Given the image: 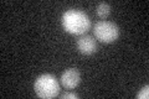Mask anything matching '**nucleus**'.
I'll list each match as a JSON object with an SVG mask.
<instances>
[{
  "instance_id": "f257e3e1",
  "label": "nucleus",
  "mask_w": 149,
  "mask_h": 99,
  "mask_svg": "<svg viewBox=\"0 0 149 99\" xmlns=\"http://www.w3.org/2000/svg\"><path fill=\"white\" fill-rule=\"evenodd\" d=\"M63 29L72 35H85L91 29V20L86 12L77 9H70L65 11L61 17Z\"/></svg>"
},
{
  "instance_id": "f03ea898",
  "label": "nucleus",
  "mask_w": 149,
  "mask_h": 99,
  "mask_svg": "<svg viewBox=\"0 0 149 99\" xmlns=\"http://www.w3.org/2000/svg\"><path fill=\"white\" fill-rule=\"evenodd\" d=\"M34 89L37 97L50 99L58 96L60 93V83L52 74H41L36 78L34 83Z\"/></svg>"
},
{
  "instance_id": "7ed1b4c3",
  "label": "nucleus",
  "mask_w": 149,
  "mask_h": 99,
  "mask_svg": "<svg viewBox=\"0 0 149 99\" xmlns=\"http://www.w3.org/2000/svg\"><path fill=\"white\" fill-rule=\"evenodd\" d=\"M93 34L98 41L104 42V44H112L117 41L119 37V27L114 22L102 20L95 24Z\"/></svg>"
},
{
  "instance_id": "20e7f679",
  "label": "nucleus",
  "mask_w": 149,
  "mask_h": 99,
  "mask_svg": "<svg viewBox=\"0 0 149 99\" xmlns=\"http://www.w3.org/2000/svg\"><path fill=\"white\" fill-rule=\"evenodd\" d=\"M81 82V74L77 68H68L61 74V84L67 89L76 88Z\"/></svg>"
},
{
  "instance_id": "39448f33",
  "label": "nucleus",
  "mask_w": 149,
  "mask_h": 99,
  "mask_svg": "<svg viewBox=\"0 0 149 99\" xmlns=\"http://www.w3.org/2000/svg\"><path fill=\"white\" fill-rule=\"evenodd\" d=\"M77 48L82 55H93L97 51V42L95 37L90 35H82L77 40Z\"/></svg>"
},
{
  "instance_id": "423d86ee",
  "label": "nucleus",
  "mask_w": 149,
  "mask_h": 99,
  "mask_svg": "<svg viewBox=\"0 0 149 99\" xmlns=\"http://www.w3.org/2000/svg\"><path fill=\"white\" fill-rule=\"evenodd\" d=\"M96 11H97V15L101 19H106L111 14V6H109V4H107V3H100L98 5H97Z\"/></svg>"
},
{
  "instance_id": "0eeeda50",
  "label": "nucleus",
  "mask_w": 149,
  "mask_h": 99,
  "mask_svg": "<svg viewBox=\"0 0 149 99\" xmlns=\"http://www.w3.org/2000/svg\"><path fill=\"white\" fill-rule=\"evenodd\" d=\"M149 97V87L148 86H146V87H143L142 89H141V92H139L138 94H137V98L138 99H147Z\"/></svg>"
},
{
  "instance_id": "6e6552de",
  "label": "nucleus",
  "mask_w": 149,
  "mask_h": 99,
  "mask_svg": "<svg viewBox=\"0 0 149 99\" xmlns=\"http://www.w3.org/2000/svg\"><path fill=\"white\" fill-rule=\"evenodd\" d=\"M60 97H61V99H77L78 94H76L74 92H65Z\"/></svg>"
}]
</instances>
